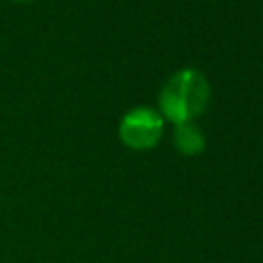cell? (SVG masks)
I'll list each match as a JSON object with an SVG mask.
<instances>
[{
  "label": "cell",
  "instance_id": "obj_1",
  "mask_svg": "<svg viewBox=\"0 0 263 263\" xmlns=\"http://www.w3.org/2000/svg\"><path fill=\"white\" fill-rule=\"evenodd\" d=\"M210 99L208 80L195 70H183L171 78L160 95V107L164 115L175 123L191 121L203 111Z\"/></svg>",
  "mask_w": 263,
  "mask_h": 263
},
{
  "label": "cell",
  "instance_id": "obj_2",
  "mask_svg": "<svg viewBox=\"0 0 263 263\" xmlns=\"http://www.w3.org/2000/svg\"><path fill=\"white\" fill-rule=\"evenodd\" d=\"M121 140L136 150L150 148L162 134V119L150 109H136L121 121Z\"/></svg>",
  "mask_w": 263,
  "mask_h": 263
},
{
  "label": "cell",
  "instance_id": "obj_3",
  "mask_svg": "<svg viewBox=\"0 0 263 263\" xmlns=\"http://www.w3.org/2000/svg\"><path fill=\"white\" fill-rule=\"evenodd\" d=\"M175 144L177 148L183 152V154H197L203 150V136L201 132L191 125V121H185V123H177V129H175Z\"/></svg>",
  "mask_w": 263,
  "mask_h": 263
}]
</instances>
